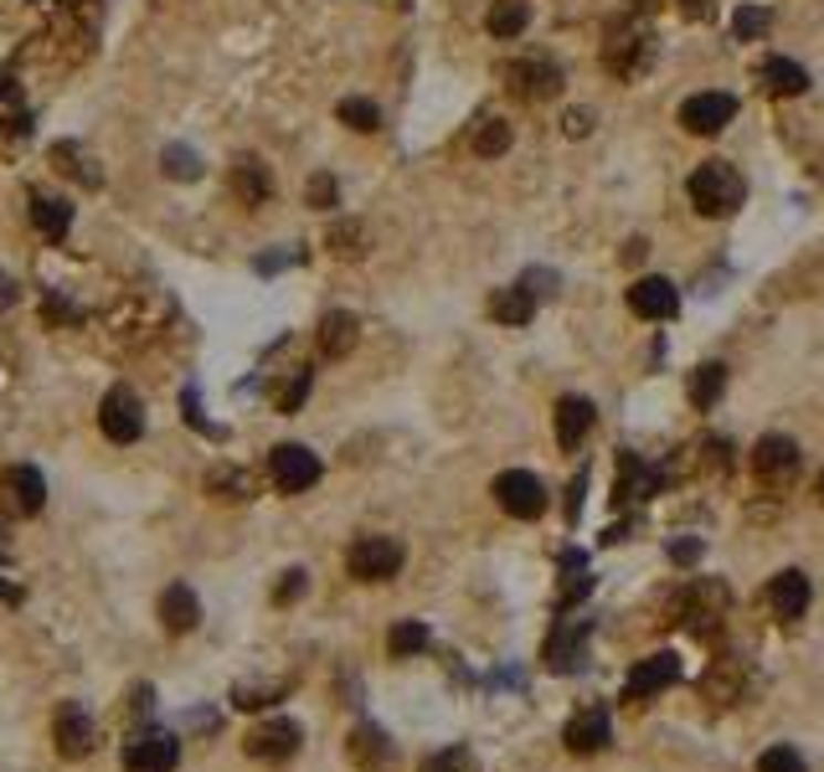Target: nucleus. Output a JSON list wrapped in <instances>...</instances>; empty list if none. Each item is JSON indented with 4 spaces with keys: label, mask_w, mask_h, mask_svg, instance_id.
Returning a JSON list of instances; mask_svg holds the SVG:
<instances>
[{
    "label": "nucleus",
    "mask_w": 824,
    "mask_h": 772,
    "mask_svg": "<svg viewBox=\"0 0 824 772\" xmlns=\"http://www.w3.org/2000/svg\"><path fill=\"white\" fill-rule=\"evenodd\" d=\"M465 747H444L434 758H423V772H465Z\"/></svg>",
    "instance_id": "4c0bfd02"
},
{
    "label": "nucleus",
    "mask_w": 824,
    "mask_h": 772,
    "mask_svg": "<svg viewBox=\"0 0 824 772\" xmlns=\"http://www.w3.org/2000/svg\"><path fill=\"white\" fill-rule=\"evenodd\" d=\"M810 88V73L799 67V62L789 58H768L763 62V93H773V98H794V93Z\"/></svg>",
    "instance_id": "393cba45"
},
{
    "label": "nucleus",
    "mask_w": 824,
    "mask_h": 772,
    "mask_svg": "<svg viewBox=\"0 0 824 772\" xmlns=\"http://www.w3.org/2000/svg\"><path fill=\"white\" fill-rule=\"evenodd\" d=\"M737 119V98L732 93H690L680 104V129L686 134H721L727 124Z\"/></svg>",
    "instance_id": "6e6552de"
},
{
    "label": "nucleus",
    "mask_w": 824,
    "mask_h": 772,
    "mask_svg": "<svg viewBox=\"0 0 824 772\" xmlns=\"http://www.w3.org/2000/svg\"><path fill=\"white\" fill-rule=\"evenodd\" d=\"M562 124H567L572 139H583V134L593 129V114H587V108H567V119H562Z\"/></svg>",
    "instance_id": "a19ab883"
},
{
    "label": "nucleus",
    "mask_w": 824,
    "mask_h": 772,
    "mask_svg": "<svg viewBox=\"0 0 824 772\" xmlns=\"http://www.w3.org/2000/svg\"><path fill=\"white\" fill-rule=\"evenodd\" d=\"M31 222H36V232L52 242H62L67 232H73V207L62 201V196H31Z\"/></svg>",
    "instance_id": "4be33fe9"
},
{
    "label": "nucleus",
    "mask_w": 824,
    "mask_h": 772,
    "mask_svg": "<svg viewBox=\"0 0 824 772\" xmlns=\"http://www.w3.org/2000/svg\"><path fill=\"white\" fill-rule=\"evenodd\" d=\"M15 299H21V283H15L11 273H6V268H0V310H11Z\"/></svg>",
    "instance_id": "c03bdc74"
},
{
    "label": "nucleus",
    "mask_w": 824,
    "mask_h": 772,
    "mask_svg": "<svg viewBox=\"0 0 824 772\" xmlns=\"http://www.w3.org/2000/svg\"><path fill=\"white\" fill-rule=\"evenodd\" d=\"M58 747L62 758H88V752H98V727H93V716L83 711V706H62L58 711Z\"/></svg>",
    "instance_id": "f8f14e48"
},
{
    "label": "nucleus",
    "mask_w": 824,
    "mask_h": 772,
    "mask_svg": "<svg viewBox=\"0 0 824 772\" xmlns=\"http://www.w3.org/2000/svg\"><path fill=\"white\" fill-rule=\"evenodd\" d=\"M335 119H341L345 129H356V134H372V129H382V108H376L372 98H341Z\"/></svg>",
    "instance_id": "cd10ccee"
},
{
    "label": "nucleus",
    "mask_w": 824,
    "mask_h": 772,
    "mask_svg": "<svg viewBox=\"0 0 824 772\" xmlns=\"http://www.w3.org/2000/svg\"><path fill=\"white\" fill-rule=\"evenodd\" d=\"M721 386H727V366H721V361H706V366H696V376H690V401H696L701 413H711L721 397Z\"/></svg>",
    "instance_id": "bb28decb"
},
{
    "label": "nucleus",
    "mask_w": 824,
    "mask_h": 772,
    "mask_svg": "<svg viewBox=\"0 0 824 772\" xmlns=\"http://www.w3.org/2000/svg\"><path fill=\"white\" fill-rule=\"evenodd\" d=\"M629 310L639 320H675L680 310V289L670 279H659V273H645V279L629 283Z\"/></svg>",
    "instance_id": "1a4fd4ad"
},
{
    "label": "nucleus",
    "mask_w": 824,
    "mask_h": 772,
    "mask_svg": "<svg viewBox=\"0 0 824 772\" xmlns=\"http://www.w3.org/2000/svg\"><path fill=\"white\" fill-rule=\"evenodd\" d=\"M304 587H310V582H304V566H294V572H284V582H279L273 603H279V608H289L294 597H304Z\"/></svg>",
    "instance_id": "ea45409f"
},
{
    "label": "nucleus",
    "mask_w": 824,
    "mask_h": 772,
    "mask_svg": "<svg viewBox=\"0 0 824 772\" xmlns=\"http://www.w3.org/2000/svg\"><path fill=\"white\" fill-rule=\"evenodd\" d=\"M0 93H11V77H6V73H0Z\"/></svg>",
    "instance_id": "09e8293b"
},
{
    "label": "nucleus",
    "mask_w": 824,
    "mask_h": 772,
    "mask_svg": "<svg viewBox=\"0 0 824 772\" xmlns=\"http://www.w3.org/2000/svg\"><path fill=\"white\" fill-rule=\"evenodd\" d=\"M567 747L572 752H598V747H608V711H603V706H587V711L572 716Z\"/></svg>",
    "instance_id": "6ab92c4d"
},
{
    "label": "nucleus",
    "mask_w": 824,
    "mask_h": 772,
    "mask_svg": "<svg viewBox=\"0 0 824 772\" xmlns=\"http://www.w3.org/2000/svg\"><path fill=\"white\" fill-rule=\"evenodd\" d=\"M150 700H155V690L150 685H139L135 696H129V706H135V711H150Z\"/></svg>",
    "instance_id": "49530a36"
},
{
    "label": "nucleus",
    "mask_w": 824,
    "mask_h": 772,
    "mask_svg": "<svg viewBox=\"0 0 824 772\" xmlns=\"http://www.w3.org/2000/svg\"><path fill=\"white\" fill-rule=\"evenodd\" d=\"M655 62V46H649V36H624V42H608V67H614L618 77H639Z\"/></svg>",
    "instance_id": "b1692460"
},
{
    "label": "nucleus",
    "mask_w": 824,
    "mask_h": 772,
    "mask_svg": "<svg viewBox=\"0 0 824 772\" xmlns=\"http://www.w3.org/2000/svg\"><path fill=\"white\" fill-rule=\"evenodd\" d=\"M207 490L211 494H227V500H248V494H253V484H248V474H242V469H211L207 474Z\"/></svg>",
    "instance_id": "2f4dec72"
},
{
    "label": "nucleus",
    "mask_w": 824,
    "mask_h": 772,
    "mask_svg": "<svg viewBox=\"0 0 824 772\" xmlns=\"http://www.w3.org/2000/svg\"><path fill=\"white\" fill-rule=\"evenodd\" d=\"M304 397H310V372L300 366V372L289 376L284 392H279V413H300V401H304Z\"/></svg>",
    "instance_id": "e433bc0d"
},
{
    "label": "nucleus",
    "mask_w": 824,
    "mask_h": 772,
    "mask_svg": "<svg viewBox=\"0 0 824 772\" xmlns=\"http://www.w3.org/2000/svg\"><path fill=\"white\" fill-rule=\"evenodd\" d=\"M6 494H11V505L21 510V515H42V505H46L42 469H31V463H15V469H6Z\"/></svg>",
    "instance_id": "2eb2a0df"
},
{
    "label": "nucleus",
    "mask_w": 824,
    "mask_h": 772,
    "mask_svg": "<svg viewBox=\"0 0 824 772\" xmlns=\"http://www.w3.org/2000/svg\"><path fill=\"white\" fill-rule=\"evenodd\" d=\"M387 649L397 654V659H407V654H423V649H428V628H423V624H397L387 634Z\"/></svg>",
    "instance_id": "473e14b6"
},
{
    "label": "nucleus",
    "mask_w": 824,
    "mask_h": 772,
    "mask_svg": "<svg viewBox=\"0 0 824 772\" xmlns=\"http://www.w3.org/2000/svg\"><path fill=\"white\" fill-rule=\"evenodd\" d=\"M696 556H701V541H675V546H670V562L675 566H690Z\"/></svg>",
    "instance_id": "79ce46f5"
},
{
    "label": "nucleus",
    "mask_w": 824,
    "mask_h": 772,
    "mask_svg": "<svg viewBox=\"0 0 824 772\" xmlns=\"http://www.w3.org/2000/svg\"><path fill=\"white\" fill-rule=\"evenodd\" d=\"M768 608L779 613V618H804V608H810V577L804 572H779V577L768 582Z\"/></svg>",
    "instance_id": "4468645a"
},
{
    "label": "nucleus",
    "mask_w": 824,
    "mask_h": 772,
    "mask_svg": "<svg viewBox=\"0 0 824 772\" xmlns=\"http://www.w3.org/2000/svg\"><path fill=\"white\" fill-rule=\"evenodd\" d=\"M494 500L500 510L515 520H536L546 510V484L536 474H525V469H505V474L494 479Z\"/></svg>",
    "instance_id": "423d86ee"
},
{
    "label": "nucleus",
    "mask_w": 824,
    "mask_h": 772,
    "mask_svg": "<svg viewBox=\"0 0 824 772\" xmlns=\"http://www.w3.org/2000/svg\"><path fill=\"white\" fill-rule=\"evenodd\" d=\"M345 572L356 582H387L403 572V541L392 535H361L356 546L345 551Z\"/></svg>",
    "instance_id": "f03ea898"
},
{
    "label": "nucleus",
    "mask_w": 824,
    "mask_h": 772,
    "mask_svg": "<svg viewBox=\"0 0 824 772\" xmlns=\"http://www.w3.org/2000/svg\"><path fill=\"white\" fill-rule=\"evenodd\" d=\"M505 149H510V124L505 119H484L480 129H474V155L494 160V155H505Z\"/></svg>",
    "instance_id": "7c9ffc66"
},
{
    "label": "nucleus",
    "mask_w": 824,
    "mask_h": 772,
    "mask_svg": "<svg viewBox=\"0 0 824 772\" xmlns=\"http://www.w3.org/2000/svg\"><path fill=\"white\" fill-rule=\"evenodd\" d=\"M356 314H345V310H335V314H325L320 320V356L325 361H341V356H351L356 351Z\"/></svg>",
    "instance_id": "aec40b11"
},
{
    "label": "nucleus",
    "mask_w": 824,
    "mask_h": 772,
    "mask_svg": "<svg viewBox=\"0 0 824 772\" xmlns=\"http://www.w3.org/2000/svg\"><path fill=\"white\" fill-rule=\"evenodd\" d=\"M531 314H536V294L525 289V283H515V289H494L490 299V320L494 325H531Z\"/></svg>",
    "instance_id": "a211bd4d"
},
{
    "label": "nucleus",
    "mask_w": 824,
    "mask_h": 772,
    "mask_svg": "<svg viewBox=\"0 0 824 772\" xmlns=\"http://www.w3.org/2000/svg\"><path fill=\"white\" fill-rule=\"evenodd\" d=\"M98 428H104L108 444H135L145 432V401L129 386H114L104 397V407H98Z\"/></svg>",
    "instance_id": "20e7f679"
},
{
    "label": "nucleus",
    "mask_w": 824,
    "mask_h": 772,
    "mask_svg": "<svg viewBox=\"0 0 824 772\" xmlns=\"http://www.w3.org/2000/svg\"><path fill=\"white\" fill-rule=\"evenodd\" d=\"M180 742L170 731H135L124 747V772H176Z\"/></svg>",
    "instance_id": "0eeeda50"
},
{
    "label": "nucleus",
    "mask_w": 824,
    "mask_h": 772,
    "mask_svg": "<svg viewBox=\"0 0 824 772\" xmlns=\"http://www.w3.org/2000/svg\"><path fill=\"white\" fill-rule=\"evenodd\" d=\"M160 624L170 628V634H191V628L201 624V603H196V593L186 587V582L165 587V597H160Z\"/></svg>",
    "instance_id": "dca6fc26"
},
{
    "label": "nucleus",
    "mask_w": 824,
    "mask_h": 772,
    "mask_svg": "<svg viewBox=\"0 0 824 772\" xmlns=\"http://www.w3.org/2000/svg\"><path fill=\"white\" fill-rule=\"evenodd\" d=\"M304 731L300 721H289V716H273V721H263V727L248 731V742H242V752L253 762H269V768H279V762H289L294 752H300Z\"/></svg>",
    "instance_id": "7ed1b4c3"
},
{
    "label": "nucleus",
    "mask_w": 824,
    "mask_h": 772,
    "mask_svg": "<svg viewBox=\"0 0 824 772\" xmlns=\"http://www.w3.org/2000/svg\"><path fill=\"white\" fill-rule=\"evenodd\" d=\"M0 603H21V587H11V582H0Z\"/></svg>",
    "instance_id": "de8ad7c7"
},
{
    "label": "nucleus",
    "mask_w": 824,
    "mask_h": 772,
    "mask_svg": "<svg viewBox=\"0 0 824 772\" xmlns=\"http://www.w3.org/2000/svg\"><path fill=\"white\" fill-rule=\"evenodd\" d=\"M505 77H510V93H515V98H552V93L562 88V67H556V62H546V58L510 62Z\"/></svg>",
    "instance_id": "9b49d317"
},
{
    "label": "nucleus",
    "mask_w": 824,
    "mask_h": 772,
    "mask_svg": "<svg viewBox=\"0 0 824 772\" xmlns=\"http://www.w3.org/2000/svg\"><path fill=\"white\" fill-rule=\"evenodd\" d=\"M269 474L284 494H304L320 484V459L304 444H279L269 453Z\"/></svg>",
    "instance_id": "39448f33"
},
{
    "label": "nucleus",
    "mask_w": 824,
    "mask_h": 772,
    "mask_svg": "<svg viewBox=\"0 0 824 772\" xmlns=\"http://www.w3.org/2000/svg\"><path fill=\"white\" fill-rule=\"evenodd\" d=\"M284 690H289V685H273V680H242L238 685V690H232V700H238V706H242V711H263V706H273V700H279V696H284Z\"/></svg>",
    "instance_id": "c756f323"
},
{
    "label": "nucleus",
    "mask_w": 824,
    "mask_h": 772,
    "mask_svg": "<svg viewBox=\"0 0 824 772\" xmlns=\"http://www.w3.org/2000/svg\"><path fill=\"white\" fill-rule=\"evenodd\" d=\"M593 428V401L587 397H562L556 401V444L562 448H577Z\"/></svg>",
    "instance_id": "412c9836"
},
{
    "label": "nucleus",
    "mask_w": 824,
    "mask_h": 772,
    "mask_svg": "<svg viewBox=\"0 0 824 772\" xmlns=\"http://www.w3.org/2000/svg\"><path fill=\"white\" fill-rule=\"evenodd\" d=\"M330 248H335L341 258H361V253H366V227H361V222H341L335 232H330Z\"/></svg>",
    "instance_id": "f704fd0d"
},
{
    "label": "nucleus",
    "mask_w": 824,
    "mask_h": 772,
    "mask_svg": "<svg viewBox=\"0 0 824 772\" xmlns=\"http://www.w3.org/2000/svg\"><path fill=\"white\" fill-rule=\"evenodd\" d=\"M748 196V180L737 176L727 160H706L696 176H690V207L701 217H732Z\"/></svg>",
    "instance_id": "f257e3e1"
},
{
    "label": "nucleus",
    "mask_w": 824,
    "mask_h": 772,
    "mask_svg": "<svg viewBox=\"0 0 824 772\" xmlns=\"http://www.w3.org/2000/svg\"><path fill=\"white\" fill-rule=\"evenodd\" d=\"M752 469H758L763 484H789V479L799 474V444L783 438V432H773V438H763V444L752 448Z\"/></svg>",
    "instance_id": "9d476101"
},
{
    "label": "nucleus",
    "mask_w": 824,
    "mask_h": 772,
    "mask_svg": "<svg viewBox=\"0 0 824 772\" xmlns=\"http://www.w3.org/2000/svg\"><path fill=\"white\" fill-rule=\"evenodd\" d=\"M758 772H804V758H799L794 747H768L763 758H758Z\"/></svg>",
    "instance_id": "c9c22d12"
},
{
    "label": "nucleus",
    "mask_w": 824,
    "mask_h": 772,
    "mask_svg": "<svg viewBox=\"0 0 824 772\" xmlns=\"http://www.w3.org/2000/svg\"><path fill=\"white\" fill-rule=\"evenodd\" d=\"M484 27H490V36H500V42H515V36L531 27V6H525V0H494Z\"/></svg>",
    "instance_id": "a878e982"
},
{
    "label": "nucleus",
    "mask_w": 824,
    "mask_h": 772,
    "mask_svg": "<svg viewBox=\"0 0 824 772\" xmlns=\"http://www.w3.org/2000/svg\"><path fill=\"white\" fill-rule=\"evenodd\" d=\"M58 155H62V160H73L77 149H73V145H58ZM67 170H73V176L83 180V186H98V170H83V165H67Z\"/></svg>",
    "instance_id": "37998d69"
},
{
    "label": "nucleus",
    "mask_w": 824,
    "mask_h": 772,
    "mask_svg": "<svg viewBox=\"0 0 824 772\" xmlns=\"http://www.w3.org/2000/svg\"><path fill=\"white\" fill-rule=\"evenodd\" d=\"M160 165H165V176L170 180H201V155L186 149V145H165Z\"/></svg>",
    "instance_id": "c85d7f7f"
},
{
    "label": "nucleus",
    "mask_w": 824,
    "mask_h": 772,
    "mask_svg": "<svg viewBox=\"0 0 824 772\" xmlns=\"http://www.w3.org/2000/svg\"><path fill=\"white\" fill-rule=\"evenodd\" d=\"M768 21H773V15H768L763 6H737L732 36H737V42H752V36H763V31H768Z\"/></svg>",
    "instance_id": "72a5a7b5"
},
{
    "label": "nucleus",
    "mask_w": 824,
    "mask_h": 772,
    "mask_svg": "<svg viewBox=\"0 0 824 772\" xmlns=\"http://www.w3.org/2000/svg\"><path fill=\"white\" fill-rule=\"evenodd\" d=\"M675 680H680V659H675V654H655L645 665H634L629 685H624V700H649V696H659V690H670Z\"/></svg>",
    "instance_id": "ddd939ff"
},
{
    "label": "nucleus",
    "mask_w": 824,
    "mask_h": 772,
    "mask_svg": "<svg viewBox=\"0 0 824 772\" xmlns=\"http://www.w3.org/2000/svg\"><path fill=\"white\" fill-rule=\"evenodd\" d=\"M335 201H341V186H335V176H315V180H310V207L330 211Z\"/></svg>",
    "instance_id": "58836bf2"
},
{
    "label": "nucleus",
    "mask_w": 824,
    "mask_h": 772,
    "mask_svg": "<svg viewBox=\"0 0 824 772\" xmlns=\"http://www.w3.org/2000/svg\"><path fill=\"white\" fill-rule=\"evenodd\" d=\"M42 314H46V320H77V314L67 310V304H62V299H46V310H42Z\"/></svg>",
    "instance_id": "a18cd8bd"
},
{
    "label": "nucleus",
    "mask_w": 824,
    "mask_h": 772,
    "mask_svg": "<svg viewBox=\"0 0 824 772\" xmlns=\"http://www.w3.org/2000/svg\"><path fill=\"white\" fill-rule=\"evenodd\" d=\"M232 196H238L242 207H258V201H269L273 196V176L263 160H238L232 165Z\"/></svg>",
    "instance_id": "5701e85b"
},
{
    "label": "nucleus",
    "mask_w": 824,
    "mask_h": 772,
    "mask_svg": "<svg viewBox=\"0 0 824 772\" xmlns=\"http://www.w3.org/2000/svg\"><path fill=\"white\" fill-rule=\"evenodd\" d=\"M345 752H351V762H356L361 772H382L392 762V747H387V731L382 727H356L351 742H345Z\"/></svg>",
    "instance_id": "f3484780"
}]
</instances>
